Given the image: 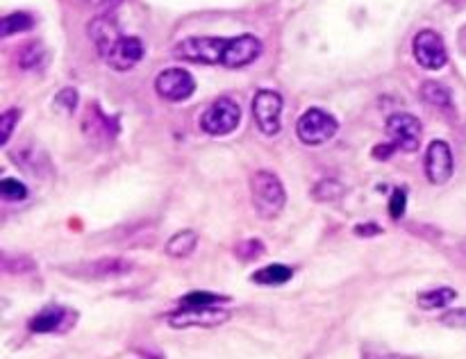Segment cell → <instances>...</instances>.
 I'll return each instance as SVG.
<instances>
[{
	"label": "cell",
	"mask_w": 466,
	"mask_h": 359,
	"mask_svg": "<svg viewBox=\"0 0 466 359\" xmlns=\"http://www.w3.org/2000/svg\"><path fill=\"white\" fill-rule=\"evenodd\" d=\"M250 195H253L255 212L262 218H276L285 209V186L271 171H258L250 177Z\"/></svg>",
	"instance_id": "6da1fadb"
},
{
	"label": "cell",
	"mask_w": 466,
	"mask_h": 359,
	"mask_svg": "<svg viewBox=\"0 0 466 359\" xmlns=\"http://www.w3.org/2000/svg\"><path fill=\"white\" fill-rule=\"evenodd\" d=\"M228 39L223 36H189L176 44L173 55L194 64H223Z\"/></svg>",
	"instance_id": "7a4b0ae2"
},
{
	"label": "cell",
	"mask_w": 466,
	"mask_h": 359,
	"mask_svg": "<svg viewBox=\"0 0 466 359\" xmlns=\"http://www.w3.org/2000/svg\"><path fill=\"white\" fill-rule=\"evenodd\" d=\"M337 130H339L337 118L319 107L308 109V112L299 118V123H296V135H299V139L308 145L326 144V141H330L332 136L337 135Z\"/></svg>",
	"instance_id": "3957f363"
},
{
	"label": "cell",
	"mask_w": 466,
	"mask_h": 359,
	"mask_svg": "<svg viewBox=\"0 0 466 359\" xmlns=\"http://www.w3.org/2000/svg\"><path fill=\"white\" fill-rule=\"evenodd\" d=\"M241 121V109L239 105L232 98H218L205 109V114L200 116V130L205 135L212 136H226L232 130H237Z\"/></svg>",
	"instance_id": "277c9868"
},
{
	"label": "cell",
	"mask_w": 466,
	"mask_h": 359,
	"mask_svg": "<svg viewBox=\"0 0 466 359\" xmlns=\"http://www.w3.org/2000/svg\"><path fill=\"white\" fill-rule=\"evenodd\" d=\"M387 135H390V141L394 144L396 150L414 153L421 145V123L408 112L391 114L387 118Z\"/></svg>",
	"instance_id": "5b68a950"
},
{
	"label": "cell",
	"mask_w": 466,
	"mask_h": 359,
	"mask_svg": "<svg viewBox=\"0 0 466 359\" xmlns=\"http://www.w3.org/2000/svg\"><path fill=\"white\" fill-rule=\"evenodd\" d=\"M230 318L228 309H221L218 304H209V307H185L173 312L168 316V325L176 330H185V327H217Z\"/></svg>",
	"instance_id": "8992f818"
},
{
	"label": "cell",
	"mask_w": 466,
	"mask_h": 359,
	"mask_svg": "<svg viewBox=\"0 0 466 359\" xmlns=\"http://www.w3.org/2000/svg\"><path fill=\"white\" fill-rule=\"evenodd\" d=\"M414 59L419 66L428 68V71H440L449 62V53H446L444 39L432 30H421L412 41Z\"/></svg>",
	"instance_id": "52a82bcc"
},
{
	"label": "cell",
	"mask_w": 466,
	"mask_h": 359,
	"mask_svg": "<svg viewBox=\"0 0 466 359\" xmlns=\"http://www.w3.org/2000/svg\"><path fill=\"white\" fill-rule=\"evenodd\" d=\"M155 91L168 103H182L196 91V80L185 68H167L155 77Z\"/></svg>",
	"instance_id": "ba28073f"
},
{
	"label": "cell",
	"mask_w": 466,
	"mask_h": 359,
	"mask_svg": "<svg viewBox=\"0 0 466 359\" xmlns=\"http://www.w3.org/2000/svg\"><path fill=\"white\" fill-rule=\"evenodd\" d=\"M282 98L271 89H262L253 98V116L259 130L267 136H276L280 132Z\"/></svg>",
	"instance_id": "9c48e42d"
},
{
	"label": "cell",
	"mask_w": 466,
	"mask_h": 359,
	"mask_svg": "<svg viewBox=\"0 0 466 359\" xmlns=\"http://www.w3.org/2000/svg\"><path fill=\"white\" fill-rule=\"evenodd\" d=\"M426 175L432 184H446L453 175V150L446 141H432L426 153Z\"/></svg>",
	"instance_id": "30bf717a"
},
{
	"label": "cell",
	"mask_w": 466,
	"mask_h": 359,
	"mask_svg": "<svg viewBox=\"0 0 466 359\" xmlns=\"http://www.w3.org/2000/svg\"><path fill=\"white\" fill-rule=\"evenodd\" d=\"M262 55V41L253 35H239L228 39L226 55H223V66L241 68L253 64Z\"/></svg>",
	"instance_id": "8fae6325"
},
{
	"label": "cell",
	"mask_w": 466,
	"mask_h": 359,
	"mask_svg": "<svg viewBox=\"0 0 466 359\" xmlns=\"http://www.w3.org/2000/svg\"><path fill=\"white\" fill-rule=\"evenodd\" d=\"M144 53L146 50L141 39H137V36H121L112 53L107 55V64L116 68V71H130L132 66L141 62Z\"/></svg>",
	"instance_id": "7c38bea8"
},
{
	"label": "cell",
	"mask_w": 466,
	"mask_h": 359,
	"mask_svg": "<svg viewBox=\"0 0 466 359\" xmlns=\"http://www.w3.org/2000/svg\"><path fill=\"white\" fill-rule=\"evenodd\" d=\"M89 36H91V41H94L96 50L100 53V57L107 59V55L112 53L114 45L118 44V39H121L123 35L118 32L116 23H114L112 18L98 16L89 23Z\"/></svg>",
	"instance_id": "4fadbf2b"
},
{
	"label": "cell",
	"mask_w": 466,
	"mask_h": 359,
	"mask_svg": "<svg viewBox=\"0 0 466 359\" xmlns=\"http://www.w3.org/2000/svg\"><path fill=\"white\" fill-rule=\"evenodd\" d=\"M66 316L68 309L59 307V304H50V307L41 309L36 316H32L27 327H30V332H35V334H50V332H57L59 327L64 325Z\"/></svg>",
	"instance_id": "5bb4252c"
},
{
	"label": "cell",
	"mask_w": 466,
	"mask_h": 359,
	"mask_svg": "<svg viewBox=\"0 0 466 359\" xmlns=\"http://www.w3.org/2000/svg\"><path fill=\"white\" fill-rule=\"evenodd\" d=\"M132 268L130 262L126 259H98L94 264H86V266L76 268V273H82V275L89 277H112V275H121V273H127Z\"/></svg>",
	"instance_id": "9a60e30c"
},
{
	"label": "cell",
	"mask_w": 466,
	"mask_h": 359,
	"mask_svg": "<svg viewBox=\"0 0 466 359\" xmlns=\"http://www.w3.org/2000/svg\"><path fill=\"white\" fill-rule=\"evenodd\" d=\"M196 245H198V234H196L194 230H182L176 232V234L167 241V248L164 250H167L168 257L185 259L194 253Z\"/></svg>",
	"instance_id": "2e32d148"
},
{
	"label": "cell",
	"mask_w": 466,
	"mask_h": 359,
	"mask_svg": "<svg viewBox=\"0 0 466 359\" xmlns=\"http://www.w3.org/2000/svg\"><path fill=\"white\" fill-rule=\"evenodd\" d=\"M291 277H294V271H291L289 266H285V264H271V266H264V268H259V271H255L250 280H253L255 284L278 286V284H285V282H289Z\"/></svg>",
	"instance_id": "e0dca14e"
},
{
	"label": "cell",
	"mask_w": 466,
	"mask_h": 359,
	"mask_svg": "<svg viewBox=\"0 0 466 359\" xmlns=\"http://www.w3.org/2000/svg\"><path fill=\"white\" fill-rule=\"evenodd\" d=\"M458 298V291L451 289V286H441V289H431V291H423V294H419L417 303L421 309H441L446 307V304H451L453 300Z\"/></svg>",
	"instance_id": "ac0fdd59"
},
{
	"label": "cell",
	"mask_w": 466,
	"mask_h": 359,
	"mask_svg": "<svg viewBox=\"0 0 466 359\" xmlns=\"http://www.w3.org/2000/svg\"><path fill=\"white\" fill-rule=\"evenodd\" d=\"M346 189L344 184H341L339 180H321L314 184L312 189V198L317 200V203H337V200L344 198Z\"/></svg>",
	"instance_id": "d6986e66"
},
{
	"label": "cell",
	"mask_w": 466,
	"mask_h": 359,
	"mask_svg": "<svg viewBox=\"0 0 466 359\" xmlns=\"http://www.w3.org/2000/svg\"><path fill=\"white\" fill-rule=\"evenodd\" d=\"M35 25V18L25 12H16V14H7V16L0 21V36H12L16 32H25Z\"/></svg>",
	"instance_id": "ffe728a7"
},
{
	"label": "cell",
	"mask_w": 466,
	"mask_h": 359,
	"mask_svg": "<svg viewBox=\"0 0 466 359\" xmlns=\"http://www.w3.org/2000/svg\"><path fill=\"white\" fill-rule=\"evenodd\" d=\"M421 95L428 105H435V107H451V103H453L451 91L444 85H440V82H426Z\"/></svg>",
	"instance_id": "44dd1931"
},
{
	"label": "cell",
	"mask_w": 466,
	"mask_h": 359,
	"mask_svg": "<svg viewBox=\"0 0 466 359\" xmlns=\"http://www.w3.org/2000/svg\"><path fill=\"white\" fill-rule=\"evenodd\" d=\"M228 295H218V294H209V291H191L182 298V304L185 307H209V304H221L228 303Z\"/></svg>",
	"instance_id": "7402d4cb"
},
{
	"label": "cell",
	"mask_w": 466,
	"mask_h": 359,
	"mask_svg": "<svg viewBox=\"0 0 466 359\" xmlns=\"http://www.w3.org/2000/svg\"><path fill=\"white\" fill-rule=\"evenodd\" d=\"M0 195H3L5 200H23L27 195V189L23 182L14 180V177H5V180L0 182Z\"/></svg>",
	"instance_id": "603a6c76"
},
{
	"label": "cell",
	"mask_w": 466,
	"mask_h": 359,
	"mask_svg": "<svg viewBox=\"0 0 466 359\" xmlns=\"http://www.w3.org/2000/svg\"><path fill=\"white\" fill-rule=\"evenodd\" d=\"M18 118H21V112H18V109H7V112L0 116V144L3 145H7L9 136H12L14 125L18 123Z\"/></svg>",
	"instance_id": "cb8c5ba5"
},
{
	"label": "cell",
	"mask_w": 466,
	"mask_h": 359,
	"mask_svg": "<svg viewBox=\"0 0 466 359\" xmlns=\"http://www.w3.org/2000/svg\"><path fill=\"white\" fill-rule=\"evenodd\" d=\"M405 207H408V191L394 189V194H391V200H390L391 218H396V221H399V218H403Z\"/></svg>",
	"instance_id": "d4e9b609"
},
{
	"label": "cell",
	"mask_w": 466,
	"mask_h": 359,
	"mask_svg": "<svg viewBox=\"0 0 466 359\" xmlns=\"http://www.w3.org/2000/svg\"><path fill=\"white\" fill-rule=\"evenodd\" d=\"M262 253H264V245H262V241H258V239L244 241V244L237 245V254H239V257H244V259H253V257H258V254H262Z\"/></svg>",
	"instance_id": "484cf974"
},
{
	"label": "cell",
	"mask_w": 466,
	"mask_h": 359,
	"mask_svg": "<svg viewBox=\"0 0 466 359\" xmlns=\"http://www.w3.org/2000/svg\"><path fill=\"white\" fill-rule=\"evenodd\" d=\"M441 323L449 327H460V330H466V309H453V312L444 314V316H441Z\"/></svg>",
	"instance_id": "4316f807"
},
{
	"label": "cell",
	"mask_w": 466,
	"mask_h": 359,
	"mask_svg": "<svg viewBox=\"0 0 466 359\" xmlns=\"http://www.w3.org/2000/svg\"><path fill=\"white\" fill-rule=\"evenodd\" d=\"M55 100H57V105H62L66 112H73L77 105V94H76V89H62Z\"/></svg>",
	"instance_id": "83f0119b"
},
{
	"label": "cell",
	"mask_w": 466,
	"mask_h": 359,
	"mask_svg": "<svg viewBox=\"0 0 466 359\" xmlns=\"http://www.w3.org/2000/svg\"><path fill=\"white\" fill-rule=\"evenodd\" d=\"M39 57H41V45H27L25 53H23V57H21V64L25 68H30L39 62Z\"/></svg>",
	"instance_id": "f1b7e54d"
},
{
	"label": "cell",
	"mask_w": 466,
	"mask_h": 359,
	"mask_svg": "<svg viewBox=\"0 0 466 359\" xmlns=\"http://www.w3.org/2000/svg\"><path fill=\"white\" fill-rule=\"evenodd\" d=\"M380 227L376 225V223H362V225L355 227V234L360 236H371V234H380Z\"/></svg>",
	"instance_id": "f546056e"
},
{
	"label": "cell",
	"mask_w": 466,
	"mask_h": 359,
	"mask_svg": "<svg viewBox=\"0 0 466 359\" xmlns=\"http://www.w3.org/2000/svg\"><path fill=\"white\" fill-rule=\"evenodd\" d=\"M364 359H414V357H408V354H394V353H364Z\"/></svg>",
	"instance_id": "4dcf8cb0"
},
{
	"label": "cell",
	"mask_w": 466,
	"mask_h": 359,
	"mask_svg": "<svg viewBox=\"0 0 466 359\" xmlns=\"http://www.w3.org/2000/svg\"><path fill=\"white\" fill-rule=\"evenodd\" d=\"M105 3H107V5H109V7H112V5H116V3H118V0H105Z\"/></svg>",
	"instance_id": "1f68e13d"
},
{
	"label": "cell",
	"mask_w": 466,
	"mask_h": 359,
	"mask_svg": "<svg viewBox=\"0 0 466 359\" xmlns=\"http://www.w3.org/2000/svg\"><path fill=\"white\" fill-rule=\"evenodd\" d=\"M462 250H464V253H466V241H464V244H462Z\"/></svg>",
	"instance_id": "d6a6232c"
}]
</instances>
